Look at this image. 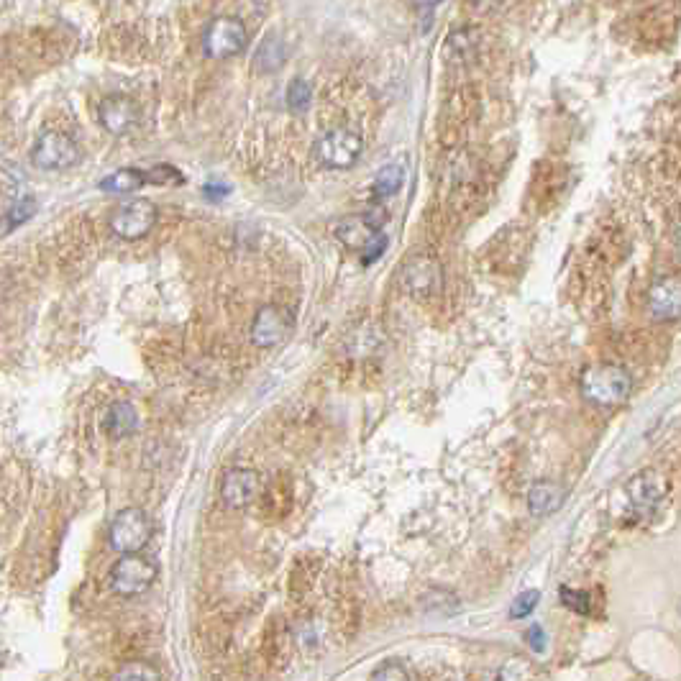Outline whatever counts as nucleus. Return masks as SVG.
Listing matches in <instances>:
<instances>
[{
    "label": "nucleus",
    "instance_id": "a211bd4d",
    "mask_svg": "<svg viewBox=\"0 0 681 681\" xmlns=\"http://www.w3.org/2000/svg\"><path fill=\"white\" fill-rule=\"evenodd\" d=\"M402 185H405V164L402 162L385 164L374 177V193L379 198H392V195L400 193Z\"/></svg>",
    "mask_w": 681,
    "mask_h": 681
},
{
    "label": "nucleus",
    "instance_id": "412c9836",
    "mask_svg": "<svg viewBox=\"0 0 681 681\" xmlns=\"http://www.w3.org/2000/svg\"><path fill=\"white\" fill-rule=\"evenodd\" d=\"M310 100H313V90H310L308 82L305 80L290 82V88H287V103H290L292 111H305L310 105Z\"/></svg>",
    "mask_w": 681,
    "mask_h": 681
},
{
    "label": "nucleus",
    "instance_id": "20e7f679",
    "mask_svg": "<svg viewBox=\"0 0 681 681\" xmlns=\"http://www.w3.org/2000/svg\"><path fill=\"white\" fill-rule=\"evenodd\" d=\"M152 538V520L141 507H126L113 518L108 541L118 553H136Z\"/></svg>",
    "mask_w": 681,
    "mask_h": 681
},
{
    "label": "nucleus",
    "instance_id": "4468645a",
    "mask_svg": "<svg viewBox=\"0 0 681 681\" xmlns=\"http://www.w3.org/2000/svg\"><path fill=\"white\" fill-rule=\"evenodd\" d=\"M336 239L341 241L344 246L354 251H374V244H377L379 228L374 226L372 218L367 216H349L341 218L333 228Z\"/></svg>",
    "mask_w": 681,
    "mask_h": 681
},
{
    "label": "nucleus",
    "instance_id": "f8f14e48",
    "mask_svg": "<svg viewBox=\"0 0 681 681\" xmlns=\"http://www.w3.org/2000/svg\"><path fill=\"white\" fill-rule=\"evenodd\" d=\"M257 495H259V474L254 472V469L236 466V469H231V472L223 477L221 497L228 507H233V510L251 505Z\"/></svg>",
    "mask_w": 681,
    "mask_h": 681
},
{
    "label": "nucleus",
    "instance_id": "39448f33",
    "mask_svg": "<svg viewBox=\"0 0 681 681\" xmlns=\"http://www.w3.org/2000/svg\"><path fill=\"white\" fill-rule=\"evenodd\" d=\"M77 162H80V146L70 134H62V131L41 134L34 149H31V164L39 169H47V172L70 169Z\"/></svg>",
    "mask_w": 681,
    "mask_h": 681
},
{
    "label": "nucleus",
    "instance_id": "1a4fd4ad",
    "mask_svg": "<svg viewBox=\"0 0 681 681\" xmlns=\"http://www.w3.org/2000/svg\"><path fill=\"white\" fill-rule=\"evenodd\" d=\"M441 264L428 254H413L402 267V285L415 300H428V297L441 292Z\"/></svg>",
    "mask_w": 681,
    "mask_h": 681
},
{
    "label": "nucleus",
    "instance_id": "aec40b11",
    "mask_svg": "<svg viewBox=\"0 0 681 681\" xmlns=\"http://www.w3.org/2000/svg\"><path fill=\"white\" fill-rule=\"evenodd\" d=\"M113 679L118 681H157L162 679L157 669L152 664H144V661H131V664H123L121 669L113 674Z\"/></svg>",
    "mask_w": 681,
    "mask_h": 681
},
{
    "label": "nucleus",
    "instance_id": "b1692460",
    "mask_svg": "<svg viewBox=\"0 0 681 681\" xmlns=\"http://www.w3.org/2000/svg\"><path fill=\"white\" fill-rule=\"evenodd\" d=\"M34 210H36V205H34V200H24L21 205H16V208L8 213V221H6V226H0V236L6 231H11V228H16L18 223H24V221H29L31 216H34Z\"/></svg>",
    "mask_w": 681,
    "mask_h": 681
},
{
    "label": "nucleus",
    "instance_id": "f257e3e1",
    "mask_svg": "<svg viewBox=\"0 0 681 681\" xmlns=\"http://www.w3.org/2000/svg\"><path fill=\"white\" fill-rule=\"evenodd\" d=\"M633 392V377L620 364H592L582 374V395L592 405L600 408H615L625 402Z\"/></svg>",
    "mask_w": 681,
    "mask_h": 681
},
{
    "label": "nucleus",
    "instance_id": "9d476101",
    "mask_svg": "<svg viewBox=\"0 0 681 681\" xmlns=\"http://www.w3.org/2000/svg\"><path fill=\"white\" fill-rule=\"evenodd\" d=\"M292 315L280 305H264L251 323V341L259 349H272V346L282 344L292 333Z\"/></svg>",
    "mask_w": 681,
    "mask_h": 681
},
{
    "label": "nucleus",
    "instance_id": "4be33fe9",
    "mask_svg": "<svg viewBox=\"0 0 681 681\" xmlns=\"http://www.w3.org/2000/svg\"><path fill=\"white\" fill-rule=\"evenodd\" d=\"M559 597H561V602H564L569 610L577 612V615H587V612H589V594L587 592H579V589H571V587H561Z\"/></svg>",
    "mask_w": 681,
    "mask_h": 681
},
{
    "label": "nucleus",
    "instance_id": "6ab92c4d",
    "mask_svg": "<svg viewBox=\"0 0 681 681\" xmlns=\"http://www.w3.org/2000/svg\"><path fill=\"white\" fill-rule=\"evenodd\" d=\"M285 57H287L285 44H282L280 39L269 36L262 47H259L257 62H254V65H257L259 72H274V70H280L282 62H285Z\"/></svg>",
    "mask_w": 681,
    "mask_h": 681
},
{
    "label": "nucleus",
    "instance_id": "2eb2a0df",
    "mask_svg": "<svg viewBox=\"0 0 681 681\" xmlns=\"http://www.w3.org/2000/svg\"><path fill=\"white\" fill-rule=\"evenodd\" d=\"M566 492L556 482H538L528 492V510L536 518H548L564 505Z\"/></svg>",
    "mask_w": 681,
    "mask_h": 681
},
{
    "label": "nucleus",
    "instance_id": "9b49d317",
    "mask_svg": "<svg viewBox=\"0 0 681 681\" xmlns=\"http://www.w3.org/2000/svg\"><path fill=\"white\" fill-rule=\"evenodd\" d=\"M139 116V105L129 95H108L98 108L100 126L113 136H123L129 134L131 129H136Z\"/></svg>",
    "mask_w": 681,
    "mask_h": 681
},
{
    "label": "nucleus",
    "instance_id": "0eeeda50",
    "mask_svg": "<svg viewBox=\"0 0 681 681\" xmlns=\"http://www.w3.org/2000/svg\"><path fill=\"white\" fill-rule=\"evenodd\" d=\"M625 495H628L630 510L638 520H648L658 513V507L664 505L666 500V482L661 479V474L656 472H641L635 474L633 479L625 487Z\"/></svg>",
    "mask_w": 681,
    "mask_h": 681
},
{
    "label": "nucleus",
    "instance_id": "cd10ccee",
    "mask_svg": "<svg viewBox=\"0 0 681 681\" xmlns=\"http://www.w3.org/2000/svg\"><path fill=\"white\" fill-rule=\"evenodd\" d=\"M528 641L533 651H543V646H546V633L541 630V625H533V628L528 630Z\"/></svg>",
    "mask_w": 681,
    "mask_h": 681
},
{
    "label": "nucleus",
    "instance_id": "5701e85b",
    "mask_svg": "<svg viewBox=\"0 0 681 681\" xmlns=\"http://www.w3.org/2000/svg\"><path fill=\"white\" fill-rule=\"evenodd\" d=\"M149 182H152V185H180L182 175L175 167H169V164H159V167L146 172V185H149Z\"/></svg>",
    "mask_w": 681,
    "mask_h": 681
},
{
    "label": "nucleus",
    "instance_id": "bb28decb",
    "mask_svg": "<svg viewBox=\"0 0 681 681\" xmlns=\"http://www.w3.org/2000/svg\"><path fill=\"white\" fill-rule=\"evenodd\" d=\"M374 679H410V676H408V671L402 669L400 664L390 661L387 666H382V669L374 671Z\"/></svg>",
    "mask_w": 681,
    "mask_h": 681
},
{
    "label": "nucleus",
    "instance_id": "7ed1b4c3",
    "mask_svg": "<svg viewBox=\"0 0 681 681\" xmlns=\"http://www.w3.org/2000/svg\"><path fill=\"white\" fill-rule=\"evenodd\" d=\"M246 47H249V31H246L244 21H239V18L221 16L205 29L203 36L205 57L231 59L239 57Z\"/></svg>",
    "mask_w": 681,
    "mask_h": 681
},
{
    "label": "nucleus",
    "instance_id": "ddd939ff",
    "mask_svg": "<svg viewBox=\"0 0 681 681\" xmlns=\"http://www.w3.org/2000/svg\"><path fill=\"white\" fill-rule=\"evenodd\" d=\"M648 308L656 321H676L681 313V280L676 274L658 280L648 292Z\"/></svg>",
    "mask_w": 681,
    "mask_h": 681
},
{
    "label": "nucleus",
    "instance_id": "f03ea898",
    "mask_svg": "<svg viewBox=\"0 0 681 681\" xmlns=\"http://www.w3.org/2000/svg\"><path fill=\"white\" fill-rule=\"evenodd\" d=\"M154 579H157V564L141 556L139 551L121 553V559L113 564L111 574H108V584L121 597H139L152 587Z\"/></svg>",
    "mask_w": 681,
    "mask_h": 681
},
{
    "label": "nucleus",
    "instance_id": "a878e982",
    "mask_svg": "<svg viewBox=\"0 0 681 681\" xmlns=\"http://www.w3.org/2000/svg\"><path fill=\"white\" fill-rule=\"evenodd\" d=\"M528 676H533V669L525 658H510L500 671V679H528Z\"/></svg>",
    "mask_w": 681,
    "mask_h": 681
},
{
    "label": "nucleus",
    "instance_id": "c85d7f7f",
    "mask_svg": "<svg viewBox=\"0 0 681 681\" xmlns=\"http://www.w3.org/2000/svg\"><path fill=\"white\" fill-rule=\"evenodd\" d=\"M415 3H418V6H438L441 0H415Z\"/></svg>",
    "mask_w": 681,
    "mask_h": 681
},
{
    "label": "nucleus",
    "instance_id": "6e6552de",
    "mask_svg": "<svg viewBox=\"0 0 681 681\" xmlns=\"http://www.w3.org/2000/svg\"><path fill=\"white\" fill-rule=\"evenodd\" d=\"M157 223V208L149 200H131L113 210L111 231L123 241H139Z\"/></svg>",
    "mask_w": 681,
    "mask_h": 681
},
{
    "label": "nucleus",
    "instance_id": "f3484780",
    "mask_svg": "<svg viewBox=\"0 0 681 681\" xmlns=\"http://www.w3.org/2000/svg\"><path fill=\"white\" fill-rule=\"evenodd\" d=\"M144 185H146V172L136 167L118 169V172L108 175L105 180H100V190L113 193V195H131V193H136V190H141Z\"/></svg>",
    "mask_w": 681,
    "mask_h": 681
},
{
    "label": "nucleus",
    "instance_id": "423d86ee",
    "mask_svg": "<svg viewBox=\"0 0 681 681\" xmlns=\"http://www.w3.org/2000/svg\"><path fill=\"white\" fill-rule=\"evenodd\" d=\"M364 141L349 129H333L315 144V157L328 169H349L359 162Z\"/></svg>",
    "mask_w": 681,
    "mask_h": 681
},
{
    "label": "nucleus",
    "instance_id": "dca6fc26",
    "mask_svg": "<svg viewBox=\"0 0 681 681\" xmlns=\"http://www.w3.org/2000/svg\"><path fill=\"white\" fill-rule=\"evenodd\" d=\"M139 428V415H136L131 402H113L108 415H105V431L111 438H126Z\"/></svg>",
    "mask_w": 681,
    "mask_h": 681
},
{
    "label": "nucleus",
    "instance_id": "393cba45",
    "mask_svg": "<svg viewBox=\"0 0 681 681\" xmlns=\"http://www.w3.org/2000/svg\"><path fill=\"white\" fill-rule=\"evenodd\" d=\"M538 600H541V594H538L536 589H528V592H523L518 600L513 602V607H510V617H528L530 612L536 610Z\"/></svg>",
    "mask_w": 681,
    "mask_h": 681
}]
</instances>
